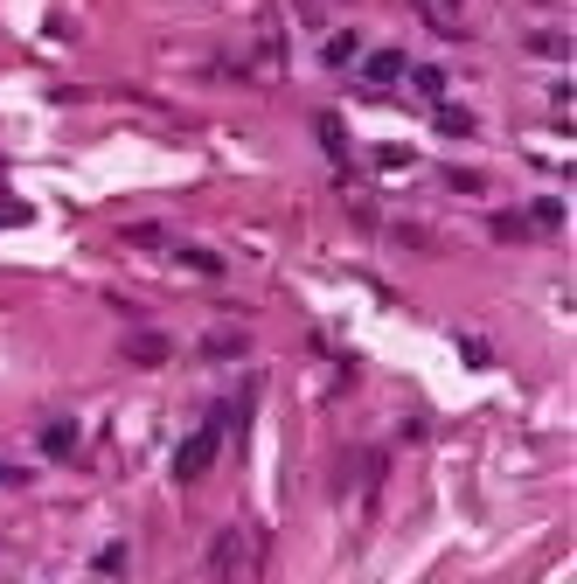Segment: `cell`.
Masks as SVG:
<instances>
[{"label":"cell","mask_w":577,"mask_h":584,"mask_svg":"<svg viewBox=\"0 0 577 584\" xmlns=\"http://www.w3.org/2000/svg\"><path fill=\"white\" fill-rule=\"evenodd\" d=\"M223 425H230V411H209L195 432L174 445V480H202V473L216 466V452H223Z\"/></svg>","instance_id":"6da1fadb"},{"label":"cell","mask_w":577,"mask_h":584,"mask_svg":"<svg viewBox=\"0 0 577 584\" xmlns=\"http://www.w3.org/2000/svg\"><path fill=\"white\" fill-rule=\"evenodd\" d=\"M244 571V529H216V543H209V578L230 584Z\"/></svg>","instance_id":"7a4b0ae2"},{"label":"cell","mask_w":577,"mask_h":584,"mask_svg":"<svg viewBox=\"0 0 577 584\" xmlns=\"http://www.w3.org/2000/svg\"><path fill=\"white\" fill-rule=\"evenodd\" d=\"M404 77H411V56H404V49L362 56V84H376V91H390V84H404Z\"/></svg>","instance_id":"3957f363"},{"label":"cell","mask_w":577,"mask_h":584,"mask_svg":"<svg viewBox=\"0 0 577 584\" xmlns=\"http://www.w3.org/2000/svg\"><path fill=\"white\" fill-rule=\"evenodd\" d=\"M244 348H251L244 327H209V334H202V355H209V362H230V355H244Z\"/></svg>","instance_id":"277c9868"},{"label":"cell","mask_w":577,"mask_h":584,"mask_svg":"<svg viewBox=\"0 0 577 584\" xmlns=\"http://www.w3.org/2000/svg\"><path fill=\"white\" fill-rule=\"evenodd\" d=\"M174 348L160 341V334H126V362H140V369H160Z\"/></svg>","instance_id":"5b68a950"},{"label":"cell","mask_w":577,"mask_h":584,"mask_svg":"<svg viewBox=\"0 0 577 584\" xmlns=\"http://www.w3.org/2000/svg\"><path fill=\"white\" fill-rule=\"evenodd\" d=\"M42 452H49V459H70V452H77V418H49V425H42Z\"/></svg>","instance_id":"8992f818"},{"label":"cell","mask_w":577,"mask_h":584,"mask_svg":"<svg viewBox=\"0 0 577 584\" xmlns=\"http://www.w3.org/2000/svg\"><path fill=\"white\" fill-rule=\"evenodd\" d=\"M174 258H181L188 272H202V279H216V272H223V258H216V251H202V244H174Z\"/></svg>","instance_id":"52a82bcc"},{"label":"cell","mask_w":577,"mask_h":584,"mask_svg":"<svg viewBox=\"0 0 577 584\" xmlns=\"http://www.w3.org/2000/svg\"><path fill=\"white\" fill-rule=\"evenodd\" d=\"M320 56H327L334 70H341V63H355V56H362V42H355V28H341V35H327V49H320Z\"/></svg>","instance_id":"ba28073f"},{"label":"cell","mask_w":577,"mask_h":584,"mask_svg":"<svg viewBox=\"0 0 577 584\" xmlns=\"http://www.w3.org/2000/svg\"><path fill=\"white\" fill-rule=\"evenodd\" d=\"M529 230H564V202H557V195H543V202L529 209Z\"/></svg>","instance_id":"9c48e42d"},{"label":"cell","mask_w":577,"mask_h":584,"mask_svg":"<svg viewBox=\"0 0 577 584\" xmlns=\"http://www.w3.org/2000/svg\"><path fill=\"white\" fill-rule=\"evenodd\" d=\"M313 126H320V146H327V153H348V133H341V119H327V112H320Z\"/></svg>","instance_id":"30bf717a"},{"label":"cell","mask_w":577,"mask_h":584,"mask_svg":"<svg viewBox=\"0 0 577 584\" xmlns=\"http://www.w3.org/2000/svg\"><path fill=\"white\" fill-rule=\"evenodd\" d=\"M411 84H418V98L445 105V77H438V70H411Z\"/></svg>","instance_id":"8fae6325"},{"label":"cell","mask_w":577,"mask_h":584,"mask_svg":"<svg viewBox=\"0 0 577 584\" xmlns=\"http://www.w3.org/2000/svg\"><path fill=\"white\" fill-rule=\"evenodd\" d=\"M494 237H501V244H522V237H529V216H494Z\"/></svg>","instance_id":"7c38bea8"},{"label":"cell","mask_w":577,"mask_h":584,"mask_svg":"<svg viewBox=\"0 0 577 584\" xmlns=\"http://www.w3.org/2000/svg\"><path fill=\"white\" fill-rule=\"evenodd\" d=\"M91 564H98V571H105V578H119V571H126V543H105V550H98V557H91Z\"/></svg>","instance_id":"4fadbf2b"},{"label":"cell","mask_w":577,"mask_h":584,"mask_svg":"<svg viewBox=\"0 0 577 584\" xmlns=\"http://www.w3.org/2000/svg\"><path fill=\"white\" fill-rule=\"evenodd\" d=\"M438 126H445V133H473V112H459V105H438Z\"/></svg>","instance_id":"5bb4252c"},{"label":"cell","mask_w":577,"mask_h":584,"mask_svg":"<svg viewBox=\"0 0 577 584\" xmlns=\"http://www.w3.org/2000/svg\"><path fill=\"white\" fill-rule=\"evenodd\" d=\"M0 487H28V473H21L14 459H0Z\"/></svg>","instance_id":"9a60e30c"}]
</instances>
